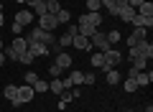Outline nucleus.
Segmentation results:
<instances>
[{
	"label": "nucleus",
	"instance_id": "28",
	"mask_svg": "<svg viewBox=\"0 0 153 112\" xmlns=\"http://www.w3.org/2000/svg\"><path fill=\"white\" fill-rule=\"evenodd\" d=\"M49 89V84H46L44 79H36V84H33V92H36V94H41V92H46Z\"/></svg>",
	"mask_w": 153,
	"mask_h": 112
},
{
	"label": "nucleus",
	"instance_id": "27",
	"mask_svg": "<svg viewBox=\"0 0 153 112\" xmlns=\"http://www.w3.org/2000/svg\"><path fill=\"white\" fill-rule=\"evenodd\" d=\"M87 8H89V13H100V8H102V0H87Z\"/></svg>",
	"mask_w": 153,
	"mask_h": 112
},
{
	"label": "nucleus",
	"instance_id": "39",
	"mask_svg": "<svg viewBox=\"0 0 153 112\" xmlns=\"http://www.w3.org/2000/svg\"><path fill=\"white\" fill-rule=\"evenodd\" d=\"M5 23V16H3V3H0V26Z\"/></svg>",
	"mask_w": 153,
	"mask_h": 112
},
{
	"label": "nucleus",
	"instance_id": "22",
	"mask_svg": "<svg viewBox=\"0 0 153 112\" xmlns=\"http://www.w3.org/2000/svg\"><path fill=\"white\" fill-rule=\"evenodd\" d=\"M71 38H74V36H69V33H64V36H59V38H56V41H59V48H61V51L71 46Z\"/></svg>",
	"mask_w": 153,
	"mask_h": 112
},
{
	"label": "nucleus",
	"instance_id": "18",
	"mask_svg": "<svg viewBox=\"0 0 153 112\" xmlns=\"http://www.w3.org/2000/svg\"><path fill=\"white\" fill-rule=\"evenodd\" d=\"M69 18H71V13L66 10V8H61V10L56 13V23H59V26H64V23H69Z\"/></svg>",
	"mask_w": 153,
	"mask_h": 112
},
{
	"label": "nucleus",
	"instance_id": "36",
	"mask_svg": "<svg viewBox=\"0 0 153 112\" xmlns=\"http://www.w3.org/2000/svg\"><path fill=\"white\" fill-rule=\"evenodd\" d=\"M66 33H69V36H76V33H79V28H76V26H66Z\"/></svg>",
	"mask_w": 153,
	"mask_h": 112
},
{
	"label": "nucleus",
	"instance_id": "33",
	"mask_svg": "<svg viewBox=\"0 0 153 112\" xmlns=\"http://www.w3.org/2000/svg\"><path fill=\"white\" fill-rule=\"evenodd\" d=\"M3 56H5V59H13V61H18V53H16V51H13V48H10V46H8V48H5V51H3Z\"/></svg>",
	"mask_w": 153,
	"mask_h": 112
},
{
	"label": "nucleus",
	"instance_id": "10",
	"mask_svg": "<svg viewBox=\"0 0 153 112\" xmlns=\"http://www.w3.org/2000/svg\"><path fill=\"white\" fill-rule=\"evenodd\" d=\"M71 46L79 48V51H89V48H92V43H89V38H84V36H79V33H76V36L71 38Z\"/></svg>",
	"mask_w": 153,
	"mask_h": 112
},
{
	"label": "nucleus",
	"instance_id": "23",
	"mask_svg": "<svg viewBox=\"0 0 153 112\" xmlns=\"http://www.w3.org/2000/svg\"><path fill=\"white\" fill-rule=\"evenodd\" d=\"M69 79H71V84H74V87L84 84V74H82V71H71V74H69Z\"/></svg>",
	"mask_w": 153,
	"mask_h": 112
},
{
	"label": "nucleus",
	"instance_id": "5",
	"mask_svg": "<svg viewBox=\"0 0 153 112\" xmlns=\"http://www.w3.org/2000/svg\"><path fill=\"white\" fill-rule=\"evenodd\" d=\"M59 26V23H56V16H51V13H46V16H41L38 18V28H44V31H54V28Z\"/></svg>",
	"mask_w": 153,
	"mask_h": 112
},
{
	"label": "nucleus",
	"instance_id": "26",
	"mask_svg": "<svg viewBox=\"0 0 153 112\" xmlns=\"http://www.w3.org/2000/svg\"><path fill=\"white\" fill-rule=\"evenodd\" d=\"M33 16H38V18H41V16H46V3H44V0L33 5Z\"/></svg>",
	"mask_w": 153,
	"mask_h": 112
},
{
	"label": "nucleus",
	"instance_id": "15",
	"mask_svg": "<svg viewBox=\"0 0 153 112\" xmlns=\"http://www.w3.org/2000/svg\"><path fill=\"white\" fill-rule=\"evenodd\" d=\"M151 79H153V74H151V71H138V74H135L138 87H146V84H151Z\"/></svg>",
	"mask_w": 153,
	"mask_h": 112
},
{
	"label": "nucleus",
	"instance_id": "13",
	"mask_svg": "<svg viewBox=\"0 0 153 112\" xmlns=\"http://www.w3.org/2000/svg\"><path fill=\"white\" fill-rule=\"evenodd\" d=\"M31 21H33V13L28 10V8H26V10H21V13H16V23H18V26H28Z\"/></svg>",
	"mask_w": 153,
	"mask_h": 112
},
{
	"label": "nucleus",
	"instance_id": "24",
	"mask_svg": "<svg viewBox=\"0 0 153 112\" xmlns=\"http://www.w3.org/2000/svg\"><path fill=\"white\" fill-rule=\"evenodd\" d=\"M107 41H110V46L120 43V41H123V33H120V31H110V33H107Z\"/></svg>",
	"mask_w": 153,
	"mask_h": 112
},
{
	"label": "nucleus",
	"instance_id": "3",
	"mask_svg": "<svg viewBox=\"0 0 153 112\" xmlns=\"http://www.w3.org/2000/svg\"><path fill=\"white\" fill-rule=\"evenodd\" d=\"M33 97H36L33 87H31V84H23V87H18V97H16V99H10V105H13V107H21L23 102H31Z\"/></svg>",
	"mask_w": 153,
	"mask_h": 112
},
{
	"label": "nucleus",
	"instance_id": "14",
	"mask_svg": "<svg viewBox=\"0 0 153 112\" xmlns=\"http://www.w3.org/2000/svg\"><path fill=\"white\" fill-rule=\"evenodd\" d=\"M82 18H84L87 23H92L94 28H100V26H102V16H100V13H84Z\"/></svg>",
	"mask_w": 153,
	"mask_h": 112
},
{
	"label": "nucleus",
	"instance_id": "9",
	"mask_svg": "<svg viewBox=\"0 0 153 112\" xmlns=\"http://www.w3.org/2000/svg\"><path fill=\"white\" fill-rule=\"evenodd\" d=\"M146 36H148V28H135V31L128 36V48L130 46H135L138 41H146Z\"/></svg>",
	"mask_w": 153,
	"mask_h": 112
},
{
	"label": "nucleus",
	"instance_id": "37",
	"mask_svg": "<svg viewBox=\"0 0 153 112\" xmlns=\"http://www.w3.org/2000/svg\"><path fill=\"white\" fill-rule=\"evenodd\" d=\"M84 84H94V74H84Z\"/></svg>",
	"mask_w": 153,
	"mask_h": 112
},
{
	"label": "nucleus",
	"instance_id": "1",
	"mask_svg": "<svg viewBox=\"0 0 153 112\" xmlns=\"http://www.w3.org/2000/svg\"><path fill=\"white\" fill-rule=\"evenodd\" d=\"M128 53H130V59H138V56L151 59V56H153V46L148 43V38H146V41H138L135 46H130V48H128Z\"/></svg>",
	"mask_w": 153,
	"mask_h": 112
},
{
	"label": "nucleus",
	"instance_id": "6",
	"mask_svg": "<svg viewBox=\"0 0 153 112\" xmlns=\"http://www.w3.org/2000/svg\"><path fill=\"white\" fill-rule=\"evenodd\" d=\"M76 28H79V36H84V38H92V36H94V31H97V28H94L92 23H87L82 16H79V23H76Z\"/></svg>",
	"mask_w": 153,
	"mask_h": 112
},
{
	"label": "nucleus",
	"instance_id": "44",
	"mask_svg": "<svg viewBox=\"0 0 153 112\" xmlns=\"http://www.w3.org/2000/svg\"><path fill=\"white\" fill-rule=\"evenodd\" d=\"M128 112H133V110H128Z\"/></svg>",
	"mask_w": 153,
	"mask_h": 112
},
{
	"label": "nucleus",
	"instance_id": "16",
	"mask_svg": "<svg viewBox=\"0 0 153 112\" xmlns=\"http://www.w3.org/2000/svg\"><path fill=\"white\" fill-rule=\"evenodd\" d=\"M120 79H123V76H120V71H117V69H110V71H107V84H110V87L120 84Z\"/></svg>",
	"mask_w": 153,
	"mask_h": 112
},
{
	"label": "nucleus",
	"instance_id": "4",
	"mask_svg": "<svg viewBox=\"0 0 153 112\" xmlns=\"http://www.w3.org/2000/svg\"><path fill=\"white\" fill-rule=\"evenodd\" d=\"M89 43H92V46L97 48V51H102V53L107 51V48H112V46H110V41H107V36H105V33L100 31V28H97V31H94V36L89 38Z\"/></svg>",
	"mask_w": 153,
	"mask_h": 112
},
{
	"label": "nucleus",
	"instance_id": "42",
	"mask_svg": "<svg viewBox=\"0 0 153 112\" xmlns=\"http://www.w3.org/2000/svg\"><path fill=\"white\" fill-rule=\"evenodd\" d=\"M0 51H3V38H0Z\"/></svg>",
	"mask_w": 153,
	"mask_h": 112
},
{
	"label": "nucleus",
	"instance_id": "17",
	"mask_svg": "<svg viewBox=\"0 0 153 112\" xmlns=\"http://www.w3.org/2000/svg\"><path fill=\"white\" fill-rule=\"evenodd\" d=\"M44 3H46V13H51V16H56V13L61 10L59 0H44Z\"/></svg>",
	"mask_w": 153,
	"mask_h": 112
},
{
	"label": "nucleus",
	"instance_id": "19",
	"mask_svg": "<svg viewBox=\"0 0 153 112\" xmlns=\"http://www.w3.org/2000/svg\"><path fill=\"white\" fill-rule=\"evenodd\" d=\"M133 16H135V8L125 5V8H123V10H120V16H117V18H123V21H125V23H130V18H133Z\"/></svg>",
	"mask_w": 153,
	"mask_h": 112
},
{
	"label": "nucleus",
	"instance_id": "29",
	"mask_svg": "<svg viewBox=\"0 0 153 112\" xmlns=\"http://www.w3.org/2000/svg\"><path fill=\"white\" fill-rule=\"evenodd\" d=\"M146 64H148V59H143V56L133 59V69H138V71H143V69H146Z\"/></svg>",
	"mask_w": 153,
	"mask_h": 112
},
{
	"label": "nucleus",
	"instance_id": "31",
	"mask_svg": "<svg viewBox=\"0 0 153 112\" xmlns=\"http://www.w3.org/2000/svg\"><path fill=\"white\" fill-rule=\"evenodd\" d=\"M18 61H21V64H26V66H28V64H33V61H36V56H33V53H28V51H26V53H23V56H21V59H18Z\"/></svg>",
	"mask_w": 153,
	"mask_h": 112
},
{
	"label": "nucleus",
	"instance_id": "8",
	"mask_svg": "<svg viewBox=\"0 0 153 112\" xmlns=\"http://www.w3.org/2000/svg\"><path fill=\"white\" fill-rule=\"evenodd\" d=\"M130 23L135 28H151L153 26V16H138V13H135V16L130 18Z\"/></svg>",
	"mask_w": 153,
	"mask_h": 112
},
{
	"label": "nucleus",
	"instance_id": "32",
	"mask_svg": "<svg viewBox=\"0 0 153 112\" xmlns=\"http://www.w3.org/2000/svg\"><path fill=\"white\" fill-rule=\"evenodd\" d=\"M49 74H51V76H61V74H64V69L56 66V64H51V66H49Z\"/></svg>",
	"mask_w": 153,
	"mask_h": 112
},
{
	"label": "nucleus",
	"instance_id": "2",
	"mask_svg": "<svg viewBox=\"0 0 153 112\" xmlns=\"http://www.w3.org/2000/svg\"><path fill=\"white\" fill-rule=\"evenodd\" d=\"M123 61V53L117 51V48H107L105 51V61H102V66L100 69H105V71H110V69H115V66Z\"/></svg>",
	"mask_w": 153,
	"mask_h": 112
},
{
	"label": "nucleus",
	"instance_id": "20",
	"mask_svg": "<svg viewBox=\"0 0 153 112\" xmlns=\"http://www.w3.org/2000/svg\"><path fill=\"white\" fill-rule=\"evenodd\" d=\"M49 92H54V94H61V92H64V84H61V76H56V79L49 84Z\"/></svg>",
	"mask_w": 153,
	"mask_h": 112
},
{
	"label": "nucleus",
	"instance_id": "40",
	"mask_svg": "<svg viewBox=\"0 0 153 112\" xmlns=\"http://www.w3.org/2000/svg\"><path fill=\"white\" fill-rule=\"evenodd\" d=\"M36 3H41V0H26V5H31V8L36 5Z\"/></svg>",
	"mask_w": 153,
	"mask_h": 112
},
{
	"label": "nucleus",
	"instance_id": "38",
	"mask_svg": "<svg viewBox=\"0 0 153 112\" xmlns=\"http://www.w3.org/2000/svg\"><path fill=\"white\" fill-rule=\"evenodd\" d=\"M140 3H143V0H128V5H130V8H138Z\"/></svg>",
	"mask_w": 153,
	"mask_h": 112
},
{
	"label": "nucleus",
	"instance_id": "35",
	"mask_svg": "<svg viewBox=\"0 0 153 112\" xmlns=\"http://www.w3.org/2000/svg\"><path fill=\"white\" fill-rule=\"evenodd\" d=\"M10 31H13V33H16V36H21V33H23V26H18V23H16V21H13V26H10Z\"/></svg>",
	"mask_w": 153,
	"mask_h": 112
},
{
	"label": "nucleus",
	"instance_id": "21",
	"mask_svg": "<svg viewBox=\"0 0 153 112\" xmlns=\"http://www.w3.org/2000/svg\"><path fill=\"white\" fill-rule=\"evenodd\" d=\"M3 97H5V99H16V97H18V87L16 84H8L5 92H3Z\"/></svg>",
	"mask_w": 153,
	"mask_h": 112
},
{
	"label": "nucleus",
	"instance_id": "11",
	"mask_svg": "<svg viewBox=\"0 0 153 112\" xmlns=\"http://www.w3.org/2000/svg\"><path fill=\"white\" fill-rule=\"evenodd\" d=\"M28 53H33V56H49V46L46 43H28Z\"/></svg>",
	"mask_w": 153,
	"mask_h": 112
},
{
	"label": "nucleus",
	"instance_id": "34",
	"mask_svg": "<svg viewBox=\"0 0 153 112\" xmlns=\"http://www.w3.org/2000/svg\"><path fill=\"white\" fill-rule=\"evenodd\" d=\"M36 79H38V74H36V71H28V74H26V84H36Z\"/></svg>",
	"mask_w": 153,
	"mask_h": 112
},
{
	"label": "nucleus",
	"instance_id": "25",
	"mask_svg": "<svg viewBox=\"0 0 153 112\" xmlns=\"http://www.w3.org/2000/svg\"><path fill=\"white\" fill-rule=\"evenodd\" d=\"M89 61H92V66L94 69H100V66H102V61H105V53L100 51V53H94V56H89Z\"/></svg>",
	"mask_w": 153,
	"mask_h": 112
},
{
	"label": "nucleus",
	"instance_id": "7",
	"mask_svg": "<svg viewBox=\"0 0 153 112\" xmlns=\"http://www.w3.org/2000/svg\"><path fill=\"white\" fill-rule=\"evenodd\" d=\"M10 48H13V51L18 53V59H21L23 53L28 51V41H26L23 36H16V38H13V43H10Z\"/></svg>",
	"mask_w": 153,
	"mask_h": 112
},
{
	"label": "nucleus",
	"instance_id": "41",
	"mask_svg": "<svg viewBox=\"0 0 153 112\" xmlns=\"http://www.w3.org/2000/svg\"><path fill=\"white\" fill-rule=\"evenodd\" d=\"M3 64H5V56H3V51H0V66H3Z\"/></svg>",
	"mask_w": 153,
	"mask_h": 112
},
{
	"label": "nucleus",
	"instance_id": "30",
	"mask_svg": "<svg viewBox=\"0 0 153 112\" xmlns=\"http://www.w3.org/2000/svg\"><path fill=\"white\" fill-rule=\"evenodd\" d=\"M123 87H125V92H135V89H138V82L133 79V76H128V79H125V84H123Z\"/></svg>",
	"mask_w": 153,
	"mask_h": 112
},
{
	"label": "nucleus",
	"instance_id": "12",
	"mask_svg": "<svg viewBox=\"0 0 153 112\" xmlns=\"http://www.w3.org/2000/svg\"><path fill=\"white\" fill-rule=\"evenodd\" d=\"M54 64L61 66V69H69V66H71V56H69L66 51H59V53H56V61H54Z\"/></svg>",
	"mask_w": 153,
	"mask_h": 112
},
{
	"label": "nucleus",
	"instance_id": "43",
	"mask_svg": "<svg viewBox=\"0 0 153 112\" xmlns=\"http://www.w3.org/2000/svg\"><path fill=\"white\" fill-rule=\"evenodd\" d=\"M16 3H26V0H16Z\"/></svg>",
	"mask_w": 153,
	"mask_h": 112
}]
</instances>
